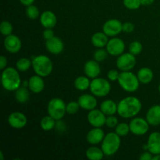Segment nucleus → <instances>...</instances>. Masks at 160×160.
I'll return each instance as SVG.
<instances>
[{"label": "nucleus", "mask_w": 160, "mask_h": 160, "mask_svg": "<svg viewBox=\"0 0 160 160\" xmlns=\"http://www.w3.org/2000/svg\"><path fill=\"white\" fill-rule=\"evenodd\" d=\"M142 108V102L139 98L135 96H128L119 102L117 113L122 118H134L141 112Z\"/></svg>", "instance_id": "obj_1"}, {"label": "nucleus", "mask_w": 160, "mask_h": 160, "mask_svg": "<svg viewBox=\"0 0 160 160\" xmlns=\"http://www.w3.org/2000/svg\"><path fill=\"white\" fill-rule=\"evenodd\" d=\"M19 70L13 67H6L1 74V83L3 88L8 92H15L21 86L22 81Z\"/></svg>", "instance_id": "obj_2"}, {"label": "nucleus", "mask_w": 160, "mask_h": 160, "mask_svg": "<svg viewBox=\"0 0 160 160\" xmlns=\"http://www.w3.org/2000/svg\"><path fill=\"white\" fill-rule=\"evenodd\" d=\"M32 68L35 74L42 78L48 77L53 70V63L50 58L45 55H38L33 58Z\"/></svg>", "instance_id": "obj_3"}, {"label": "nucleus", "mask_w": 160, "mask_h": 160, "mask_svg": "<svg viewBox=\"0 0 160 160\" xmlns=\"http://www.w3.org/2000/svg\"><path fill=\"white\" fill-rule=\"evenodd\" d=\"M117 81L121 88L129 93L135 92L140 86V81L137 74H134L131 71L120 72Z\"/></svg>", "instance_id": "obj_4"}, {"label": "nucleus", "mask_w": 160, "mask_h": 160, "mask_svg": "<svg viewBox=\"0 0 160 160\" xmlns=\"http://www.w3.org/2000/svg\"><path fill=\"white\" fill-rule=\"evenodd\" d=\"M120 136L116 132H109L105 135L104 139L101 143V148L105 156H111L118 152L121 145Z\"/></svg>", "instance_id": "obj_5"}, {"label": "nucleus", "mask_w": 160, "mask_h": 160, "mask_svg": "<svg viewBox=\"0 0 160 160\" xmlns=\"http://www.w3.org/2000/svg\"><path fill=\"white\" fill-rule=\"evenodd\" d=\"M47 112L56 120H60L67 113V104L60 98H53L48 102Z\"/></svg>", "instance_id": "obj_6"}, {"label": "nucleus", "mask_w": 160, "mask_h": 160, "mask_svg": "<svg viewBox=\"0 0 160 160\" xmlns=\"http://www.w3.org/2000/svg\"><path fill=\"white\" fill-rule=\"evenodd\" d=\"M111 84L108 80L102 78H96L91 81L90 92L95 97H106L110 93Z\"/></svg>", "instance_id": "obj_7"}, {"label": "nucleus", "mask_w": 160, "mask_h": 160, "mask_svg": "<svg viewBox=\"0 0 160 160\" xmlns=\"http://www.w3.org/2000/svg\"><path fill=\"white\" fill-rule=\"evenodd\" d=\"M137 63L136 56L131 52H123L118 56L116 62L117 69L120 71H131Z\"/></svg>", "instance_id": "obj_8"}, {"label": "nucleus", "mask_w": 160, "mask_h": 160, "mask_svg": "<svg viewBox=\"0 0 160 160\" xmlns=\"http://www.w3.org/2000/svg\"><path fill=\"white\" fill-rule=\"evenodd\" d=\"M130 130L133 134L137 136H142L146 134L149 130L150 124L146 119L142 117H134L129 123Z\"/></svg>", "instance_id": "obj_9"}, {"label": "nucleus", "mask_w": 160, "mask_h": 160, "mask_svg": "<svg viewBox=\"0 0 160 160\" xmlns=\"http://www.w3.org/2000/svg\"><path fill=\"white\" fill-rule=\"evenodd\" d=\"M102 31L108 37H117L123 31V23L117 19H110L104 23Z\"/></svg>", "instance_id": "obj_10"}, {"label": "nucleus", "mask_w": 160, "mask_h": 160, "mask_svg": "<svg viewBox=\"0 0 160 160\" xmlns=\"http://www.w3.org/2000/svg\"><path fill=\"white\" fill-rule=\"evenodd\" d=\"M106 47L109 55L112 56L118 57L125 51L124 42L121 38L117 37H113L109 39Z\"/></svg>", "instance_id": "obj_11"}, {"label": "nucleus", "mask_w": 160, "mask_h": 160, "mask_svg": "<svg viewBox=\"0 0 160 160\" xmlns=\"http://www.w3.org/2000/svg\"><path fill=\"white\" fill-rule=\"evenodd\" d=\"M87 119L91 126L93 128H102L106 125V116L101 111V109H94L88 113Z\"/></svg>", "instance_id": "obj_12"}, {"label": "nucleus", "mask_w": 160, "mask_h": 160, "mask_svg": "<svg viewBox=\"0 0 160 160\" xmlns=\"http://www.w3.org/2000/svg\"><path fill=\"white\" fill-rule=\"evenodd\" d=\"M3 44H4L5 49L8 52L12 53V54H16V53L19 52L22 48L21 40L18 36L13 34H11L5 37Z\"/></svg>", "instance_id": "obj_13"}, {"label": "nucleus", "mask_w": 160, "mask_h": 160, "mask_svg": "<svg viewBox=\"0 0 160 160\" xmlns=\"http://www.w3.org/2000/svg\"><path fill=\"white\" fill-rule=\"evenodd\" d=\"M8 123L14 129H22L28 123V118L23 112L15 111L11 112L8 117Z\"/></svg>", "instance_id": "obj_14"}, {"label": "nucleus", "mask_w": 160, "mask_h": 160, "mask_svg": "<svg viewBox=\"0 0 160 160\" xmlns=\"http://www.w3.org/2000/svg\"><path fill=\"white\" fill-rule=\"evenodd\" d=\"M45 48L47 51L52 55H59L64 49V44L62 39L54 36L51 39L46 40Z\"/></svg>", "instance_id": "obj_15"}, {"label": "nucleus", "mask_w": 160, "mask_h": 160, "mask_svg": "<svg viewBox=\"0 0 160 160\" xmlns=\"http://www.w3.org/2000/svg\"><path fill=\"white\" fill-rule=\"evenodd\" d=\"M78 102L81 109L84 110H92L95 109L98 105L96 98L92 94H83L78 98Z\"/></svg>", "instance_id": "obj_16"}, {"label": "nucleus", "mask_w": 160, "mask_h": 160, "mask_svg": "<svg viewBox=\"0 0 160 160\" xmlns=\"http://www.w3.org/2000/svg\"><path fill=\"white\" fill-rule=\"evenodd\" d=\"M147 150L152 154H160V132L155 131L150 134L147 141Z\"/></svg>", "instance_id": "obj_17"}, {"label": "nucleus", "mask_w": 160, "mask_h": 160, "mask_svg": "<svg viewBox=\"0 0 160 160\" xmlns=\"http://www.w3.org/2000/svg\"><path fill=\"white\" fill-rule=\"evenodd\" d=\"M84 74L91 79H94L99 76L101 73V67L99 62L96 60H88L85 62L84 66Z\"/></svg>", "instance_id": "obj_18"}, {"label": "nucleus", "mask_w": 160, "mask_h": 160, "mask_svg": "<svg viewBox=\"0 0 160 160\" xmlns=\"http://www.w3.org/2000/svg\"><path fill=\"white\" fill-rule=\"evenodd\" d=\"M105 135L104 131L101 128H93L88 132L86 139L90 145H96L102 143Z\"/></svg>", "instance_id": "obj_19"}, {"label": "nucleus", "mask_w": 160, "mask_h": 160, "mask_svg": "<svg viewBox=\"0 0 160 160\" xmlns=\"http://www.w3.org/2000/svg\"><path fill=\"white\" fill-rule=\"evenodd\" d=\"M28 81H29L28 88L32 93L39 94L43 92L45 88V81L42 77L35 74L31 76Z\"/></svg>", "instance_id": "obj_20"}, {"label": "nucleus", "mask_w": 160, "mask_h": 160, "mask_svg": "<svg viewBox=\"0 0 160 160\" xmlns=\"http://www.w3.org/2000/svg\"><path fill=\"white\" fill-rule=\"evenodd\" d=\"M40 23L45 28H53L57 23V17L50 10L44 11L40 15Z\"/></svg>", "instance_id": "obj_21"}, {"label": "nucleus", "mask_w": 160, "mask_h": 160, "mask_svg": "<svg viewBox=\"0 0 160 160\" xmlns=\"http://www.w3.org/2000/svg\"><path fill=\"white\" fill-rule=\"evenodd\" d=\"M145 119L151 126L160 125V105H154L147 111Z\"/></svg>", "instance_id": "obj_22"}, {"label": "nucleus", "mask_w": 160, "mask_h": 160, "mask_svg": "<svg viewBox=\"0 0 160 160\" xmlns=\"http://www.w3.org/2000/svg\"><path fill=\"white\" fill-rule=\"evenodd\" d=\"M117 107L118 104L111 99L105 100L100 104V109L106 117L117 113Z\"/></svg>", "instance_id": "obj_23"}, {"label": "nucleus", "mask_w": 160, "mask_h": 160, "mask_svg": "<svg viewBox=\"0 0 160 160\" xmlns=\"http://www.w3.org/2000/svg\"><path fill=\"white\" fill-rule=\"evenodd\" d=\"M137 76L140 83L143 84H148L153 80L154 73L152 70L148 67H142L138 70Z\"/></svg>", "instance_id": "obj_24"}, {"label": "nucleus", "mask_w": 160, "mask_h": 160, "mask_svg": "<svg viewBox=\"0 0 160 160\" xmlns=\"http://www.w3.org/2000/svg\"><path fill=\"white\" fill-rule=\"evenodd\" d=\"M92 44L96 48H104L106 46L109 38L104 32H96L92 36L91 38Z\"/></svg>", "instance_id": "obj_25"}, {"label": "nucleus", "mask_w": 160, "mask_h": 160, "mask_svg": "<svg viewBox=\"0 0 160 160\" xmlns=\"http://www.w3.org/2000/svg\"><path fill=\"white\" fill-rule=\"evenodd\" d=\"M85 155L86 157L90 160H101L105 156V154L102 148H98V147L95 146V145L89 147L86 150Z\"/></svg>", "instance_id": "obj_26"}, {"label": "nucleus", "mask_w": 160, "mask_h": 160, "mask_svg": "<svg viewBox=\"0 0 160 160\" xmlns=\"http://www.w3.org/2000/svg\"><path fill=\"white\" fill-rule=\"evenodd\" d=\"M30 92L28 88L23 87L20 86L17 90L15 91V99L17 102L21 103H26L28 100L30 99Z\"/></svg>", "instance_id": "obj_27"}, {"label": "nucleus", "mask_w": 160, "mask_h": 160, "mask_svg": "<svg viewBox=\"0 0 160 160\" xmlns=\"http://www.w3.org/2000/svg\"><path fill=\"white\" fill-rule=\"evenodd\" d=\"M89 79L90 78L86 75L85 76L78 77L74 81L75 88L78 91H81V92L89 89L91 85V81Z\"/></svg>", "instance_id": "obj_28"}, {"label": "nucleus", "mask_w": 160, "mask_h": 160, "mask_svg": "<svg viewBox=\"0 0 160 160\" xmlns=\"http://www.w3.org/2000/svg\"><path fill=\"white\" fill-rule=\"evenodd\" d=\"M56 121L51 116L48 115L42 117L40 121V127L44 131H50L56 128Z\"/></svg>", "instance_id": "obj_29"}, {"label": "nucleus", "mask_w": 160, "mask_h": 160, "mask_svg": "<svg viewBox=\"0 0 160 160\" xmlns=\"http://www.w3.org/2000/svg\"><path fill=\"white\" fill-rule=\"evenodd\" d=\"M32 67V60L28 58H20L16 62V68L20 72H26Z\"/></svg>", "instance_id": "obj_30"}, {"label": "nucleus", "mask_w": 160, "mask_h": 160, "mask_svg": "<svg viewBox=\"0 0 160 160\" xmlns=\"http://www.w3.org/2000/svg\"><path fill=\"white\" fill-rule=\"evenodd\" d=\"M115 132L120 137H126L131 132L129 123H119L115 128Z\"/></svg>", "instance_id": "obj_31"}, {"label": "nucleus", "mask_w": 160, "mask_h": 160, "mask_svg": "<svg viewBox=\"0 0 160 160\" xmlns=\"http://www.w3.org/2000/svg\"><path fill=\"white\" fill-rule=\"evenodd\" d=\"M26 15L31 20H36L38 17H40V12H39L38 8L33 4L27 6Z\"/></svg>", "instance_id": "obj_32"}, {"label": "nucleus", "mask_w": 160, "mask_h": 160, "mask_svg": "<svg viewBox=\"0 0 160 160\" xmlns=\"http://www.w3.org/2000/svg\"><path fill=\"white\" fill-rule=\"evenodd\" d=\"M128 49H129V52L137 56L142 53V50H143V45L138 41H134L129 45Z\"/></svg>", "instance_id": "obj_33"}, {"label": "nucleus", "mask_w": 160, "mask_h": 160, "mask_svg": "<svg viewBox=\"0 0 160 160\" xmlns=\"http://www.w3.org/2000/svg\"><path fill=\"white\" fill-rule=\"evenodd\" d=\"M12 30H13V28H12V23L7 20H3L0 24V32L5 37L12 34Z\"/></svg>", "instance_id": "obj_34"}, {"label": "nucleus", "mask_w": 160, "mask_h": 160, "mask_svg": "<svg viewBox=\"0 0 160 160\" xmlns=\"http://www.w3.org/2000/svg\"><path fill=\"white\" fill-rule=\"evenodd\" d=\"M108 55H109V53H108L107 50L104 49L103 48H98V49L94 52L93 57L94 59L96 60L97 62H103V61L107 58Z\"/></svg>", "instance_id": "obj_35"}, {"label": "nucleus", "mask_w": 160, "mask_h": 160, "mask_svg": "<svg viewBox=\"0 0 160 160\" xmlns=\"http://www.w3.org/2000/svg\"><path fill=\"white\" fill-rule=\"evenodd\" d=\"M123 6L128 9L135 10L140 8L142 6L141 0H123Z\"/></svg>", "instance_id": "obj_36"}, {"label": "nucleus", "mask_w": 160, "mask_h": 160, "mask_svg": "<svg viewBox=\"0 0 160 160\" xmlns=\"http://www.w3.org/2000/svg\"><path fill=\"white\" fill-rule=\"evenodd\" d=\"M80 108H81V106H80L78 102H70L67 104V113L70 114V115L77 113L79 111Z\"/></svg>", "instance_id": "obj_37"}, {"label": "nucleus", "mask_w": 160, "mask_h": 160, "mask_svg": "<svg viewBox=\"0 0 160 160\" xmlns=\"http://www.w3.org/2000/svg\"><path fill=\"white\" fill-rule=\"evenodd\" d=\"M119 123L118 118L114 115L107 116L106 120V125L109 128H115Z\"/></svg>", "instance_id": "obj_38"}, {"label": "nucleus", "mask_w": 160, "mask_h": 160, "mask_svg": "<svg viewBox=\"0 0 160 160\" xmlns=\"http://www.w3.org/2000/svg\"><path fill=\"white\" fill-rule=\"evenodd\" d=\"M120 72L117 70H110L107 73V78L110 81H118L119 76H120Z\"/></svg>", "instance_id": "obj_39"}, {"label": "nucleus", "mask_w": 160, "mask_h": 160, "mask_svg": "<svg viewBox=\"0 0 160 160\" xmlns=\"http://www.w3.org/2000/svg\"><path fill=\"white\" fill-rule=\"evenodd\" d=\"M134 24L131 22H125L123 23V31L125 33H131L134 30Z\"/></svg>", "instance_id": "obj_40"}, {"label": "nucleus", "mask_w": 160, "mask_h": 160, "mask_svg": "<svg viewBox=\"0 0 160 160\" xmlns=\"http://www.w3.org/2000/svg\"><path fill=\"white\" fill-rule=\"evenodd\" d=\"M42 35L45 40H48L54 37L55 34L52 28H45V30H44L43 33H42Z\"/></svg>", "instance_id": "obj_41"}, {"label": "nucleus", "mask_w": 160, "mask_h": 160, "mask_svg": "<svg viewBox=\"0 0 160 160\" xmlns=\"http://www.w3.org/2000/svg\"><path fill=\"white\" fill-rule=\"evenodd\" d=\"M153 158V154H152L149 151L146 150L145 152H142L141 154L139 159L140 160H152Z\"/></svg>", "instance_id": "obj_42"}, {"label": "nucleus", "mask_w": 160, "mask_h": 160, "mask_svg": "<svg viewBox=\"0 0 160 160\" xmlns=\"http://www.w3.org/2000/svg\"><path fill=\"white\" fill-rule=\"evenodd\" d=\"M7 58L4 56H0V70H3L7 66Z\"/></svg>", "instance_id": "obj_43"}, {"label": "nucleus", "mask_w": 160, "mask_h": 160, "mask_svg": "<svg viewBox=\"0 0 160 160\" xmlns=\"http://www.w3.org/2000/svg\"><path fill=\"white\" fill-rule=\"evenodd\" d=\"M64 122H61L60 120H57L56 121V129H57L58 131H64L66 129V125L65 123H63Z\"/></svg>", "instance_id": "obj_44"}, {"label": "nucleus", "mask_w": 160, "mask_h": 160, "mask_svg": "<svg viewBox=\"0 0 160 160\" xmlns=\"http://www.w3.org/2000/svg\"><path fill=\"white\" fill-rule=\"evenodd\" d=\"M19 1L20 2V3H21L23 6H30V5H32L33 3H34V0H19Z\"/></svg>", "instance_id": "obj_45"}, {"label": "nucleus", "mask_w": 160, "mask_h": 160, "mask_svg": "<svg viewBox=\"0 0 160 160\" xmlns=\"http://www.w3.org/2000/svg\"><path fill=\"white\" fill-rule=\"evenodd\" d=\"M155 2V0H141V2H142V6H150V5L152 4Z\"/></svg>", "instance_id": "obj_46"}, {"label": "nucleus", "mask_w": 160, "mask_h": 160, "mask_svg": "<svg viewBox=\"0 0 160 160\" xmlns=\"http://www.w3.org/2000/svg\"><path fill=\"white\" fill-rule=\"evenodd\" d=\"M152 160H160V154L154 155V156H153Z\"/></svg>", "instance_id": "obj_47"}, {"label": "nucleus", "mask_w": 160, "mask_h": 160, "mask_svg": "<svg viewBox=\"0 0 160 160\" xmlns=\"http://www.w3.org/2000/svg\"><path fill=\"white\" fill-rule=\"evenodd\" d=\"M0 159H1V160H4V156H3L2 151L0 152Z\"/></svg>", "instance_id": "obj_48"}, {"label": "nucleus", "mask_w": 160, "mask_h": 160, "mask_svg": "<svg viewBox=\"0 0 160 160\" xmlns=\"http://www.w3.org/2000/svg\"><path fill=\"white\" fill-rule=\"evenodd\" d=\"M159 93H160V84H159Z\"/></svg>", "instance_id": "obj_49"}]
</instances>
